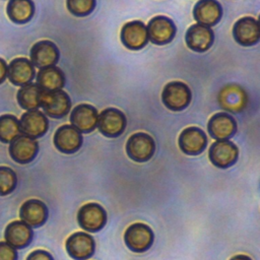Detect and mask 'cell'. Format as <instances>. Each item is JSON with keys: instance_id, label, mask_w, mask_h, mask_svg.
Instances as JSON below:
<instances>
[{"instance_id": "cell-1", "label": "cell", "mask_w": 260, "mask_h": 260, "mask_svg": "<svg viewBox=\"0 0 260 260\" xmlns=\"http://www.w3.org/2000/svg\"><path fill=\"white\" fill-rule=\"evenodd\" d=\"M40 102L45 114L55 119H59L67 115L71 108L70 98L62 89L49 91L42 90Z\"/></svg>"}, {"instance_id": "cell-2", "label": "cell", "mask_w": 260, "mask_h": 260, "mask_svg": "<svg viewBox=\"0 0 260 260\" xmlns=\"http://www.w3.org/2000/svg\"><path fill=\"white\" fill-rule=\"evenodd\" d=\"M155 151V142L153 138L144 132L132 134L126 143V152L128 156L137 162L147 161L152 157Z\"/></svg>"}, {"instance_id": "cell-3", "label": "cell", "mask_w": 260, "mask_h": 260, "mask_svg": "<svg viewBox=\"0 0 260 260\" xmlns=\"http://www.w3.org/2000/svg\"><path fill=\"white\" fill-rule=\"evenodd\" d=\"M191 90L181 81H171L162 89L161 100L164 105L172 111H182L191 102Z\"/></svg>"}, {"instance_id": "cell-4", "label": "cell", "mask_w": 260, "mask_h": 260, "mask_svg": "<svg viewBox=\"0 0 260 260\" xmlns=\"http://www.w3.org/2000/svg\"><path fill=\"white\" fill-rule=\"evenodd\" d=\"M153 232L145 223L135 222L127 228L124 234L126 246L133 252L142 253L148 250L153 243Z\"/></svg>"}, {"instance_id": "cell-5", "label": "cell", "mask_w": 260, "mask_h": 260, "mask_svg": "<svg viewBox=\"0 0 260 260\" xmlns=\"http://www.w3.org/2000/svg\"><path fill=\"white\" fill-rule=\"evenodd\" d=\"M77 220L83 230L94 233L105 226L107 222V213L102 205L95 202H89L79 208Z\"/></svg>"}, {"instance_id": "cell-6", "label": "cell", "mask_w": 260, "mask_h": 260, "mask_svg": "<svg viewBox=\"0 0 260 260\" xmlns=\"http://www.w3.org/2000/svg\"><path fill=\"white\" fill-rule=\"evenodd\" d=\"M126 123V117L122 111L115 108H108L99 115L96 127L103 135L114 138L124 132Z\"/></svg>"}, {"instance_id": "cell-7", "label": "cell", "mask_w": 260, "mask_h": 260, "mask_svg": "<svg viewBox=\"0 0 260 260\" xmlns=\"http://www.w3.org/2000/svg\"><path fill=\"white\" fill-rule=\"evenodd\" d=\"M18 121L20 133L34 139L42 137L49 128L48 118L40 110L26 111Z\"/></svg>"}, {"instance_id": "cell-8", "label": "cell", "mask_w": 260, "mask_h": 260, "mask_svg": "<svg viewBox=\"0 0 260 260\" xmlns=\"http://www.w3.org/2000/svg\"><path fill=\"white\" fill-rule=\"evenodd\" d=\"M66 251L75 260H86L94 253V240L86 233L77 232L68 237L65 243Z\"/></svg>"}, {"instance_id": "cell-9", "label": "cell", "mask_w": 260, "mask_h": 260, "mask_svg": "<svg viewBox=\"0 0 260 260\" xmlns=\"http://www.w3.org/2000/svg\"><path fill=\"white\" fill-rule=\"evenodd\" d=\"M239 150L235 143L230 140H216L209 148V159L217 168L226 169L238 159Z\"/></svg>"}, {"instance_id": "cell-10", "label": "cell", "mask_w": 260, "mask_h": 260, "mask_svg": "<svg viewBox=\"0 0 260 260\" xmlns=\"http://www.w3.org/2000/svg\"><path fill=\"white\" fill-rule=\"evenodd\" d=\"M146 28L148 39L155 45L170 43L176 34V26L173 20L164 15H157L151 18Z\"/></svg>"}, {"instance_id": "cell-11", "label": "cell", "mask_w": 260, "mask_h": 260, "mask_svg": "<svg viewBox=\"0 0 260 260\" xmlns=\"http://www.w3.org/2000/svg\"><path fill=\"white\" fill-rule=\"evenodd\" d=\"M38 151V141L23 134H20L14 138L9 145V154L11 158L21 165L32 161L37 156Z\"/></svg>"}, {"instance_id": "cell-12", "label": "cell", "mask_w": 260, "mask_h": 260, "mask_svg": "<svg viewBox=\"0 0 260 260\" xmlns=\"http://www.w3.org/2000/svg\"><path fill=\"white\" fill-rule=\"evenodd\" d=\"M233 35L236 42L242 46L256 45L260 40L259 21L251 16H245L236 21Z\"/></svg>"}, {"instance_id": "cell-13", "label": "cell", "mask_w": 260, "mask_h": 260, "mask_svg": "<svg viewBox=\"0 0 260 260\" xmlns=\"http://www.w3.org/2000/svg\"><path fill=\"white\" fill-rule=\"evenodd\" d=\"M248 98L245 90L237 84H226L218 93V104L228 112L239 113L246 108Z\"/></svg>"}, {"instance_id": "cell-14", "label": "cell", "mask_w": 260, "mask_h": 260, "mask_svg": "<svg viewBox=\"0 0 260 260\" xmlns=\"http://www.w3.org/2000/svg\"><path fill=\"white\" fill-rule=\"evenodd\" d=\"M121 41L130 50H140L148 42L146 25L140 20H132L125 23L121 30Z\"/></svg>"}, {"instance_id": "cell-15", "label": "cell", "mask_w": 260, "mask_h": 260, "mask_svg": "<svg viewBox=\"0 0 260 260\" xmlns=\"http://www.w3.org/2000/svg\"><path fill=\"white\" fill-rule=\"evenodd\" d=\"M59 49L49 40L37 42L31 47L29 53L30 62L38 68L55 66L59 60Z\"/></svg>"}, {"instance_id": "cell-16", "label": "cell", "mask_w": 260, "mask_h": 260, "mask_svg": "<svg viewBox=\"0 0 260 260\" xmlns=\"http://www.w3.org/2000/svg\"><path fill=\"white\" fill-rule=\"evenodd\" d=\"M54 144L63 153H74L82 145L81 132L72 125H63L55 132Z\"/></svg>"}, {"instance_id": "cell-17", "label": "cell", "mask_w": 260, "mask_h": 260, "mask_svg": "<svg viewBox=\"0 0 260 260\" xmlns=\"http://www.w3.org/2000/svg\"><path fill=\"white\" fill-rule=\"evenodd\" d=\"M207 144V137L203 130L191 126L184 129L179 136V146L181 150L188 155H197L201 153Z\"/></svg>"}, {"instance_id": "cell-18", "label": "cell", "mask_w": 260, "mask_h": 260, "mask_svg": "<svg viewBox=\"0 0 260 260\" xmlns=\"http://www.w3.org/2000/svg\"><path fill=\"white\" fill-rule=\"evenodd\" d=\"M99 114L94 107L88 104L76 106L70 115V122L79 132L89 133L98 126Z\"/></svg>"}, {"instance_id": "cell-19", "label": "cell", "mask_w": 260, "mask_h": 260, "mask_svg": "<svg viewBox=\"0 0 260 260\" xmlns=\"http://www.w3.org/2000/svg\"><path fill=\"white\" fill-rule=\"evenodd\" d=\"M210 136L216 140H228L237 130L236 120L225 112L214 114L207 125Z\"/></svg>"}, {"instance_id": "cell-20", "label": "cell", "mask_w": 260, "mask_h": 260, "mask_svg": "<svg viewBox=\"0 0 260 260\" xmlns=\"http://www.w3.org/2000/svg\"><path fill=\"white\" fill-rule=\"evenodd\" d=\"M214 35L209 26L196 23L191 25L186 32V44L194 52L207 51L213 43Z\"/></svg>"}, {"instance_id": "cell-21", "label": "cell", "mask_w": 260, "mask_h": 260, "mask_svg": "<svg viewBox=\"0 0 260 260\" xmlns=\"http://www.w3.org/2000/svg\"><path fill=\"white\" fill-rule=\"evenodd\" d=\"M36 76L35 66L30 60L19 57L13 59L7 66V77L9 81L17 86L31 82Z\"/></svg>"}, {"instance_id": "cell-22", "label": "cell", "mask_w": 260, "mask_h": 260, "mask_svg": "<svg viewBox=\"0 0 260 260\" xmlns=\"http://www.w3.org/2000/svg\"><path fill=\"white\" fill-rule=\"evenodd\" d=\"M31 228L22 220H14L10 222L4 232V238L8 245L14 249H22L26 247L32 240Z\"/></svg>"}, {"instance_id": "cell-23", "label": "cell", "mask_w": 260, "mask_h": 260, "mask_svg": "<svg viewBox=\"0 0 260 260\" xmlns=\"http://www.w3.org/2000/svg\"><path fill=\"white\" fill-rule=\"evenodd\" d=\"M20 219L32 228L43 225L48 218V208L46 204L38 199L25 201L19 210Z\"/></svg>"}, {"instance_id": "cell-24", "label": "cell", "mask_w": 260, "mask_h": 260, "mask_svg": "<svg viewBox=\"0 0 260 260\" xmlns=\"http://www.w3.org/2000/svg\"><path fill=\"white\" fill-rule=\"evenodd\" d=\"M193 13L198 23L212 26L220 20L222 9L217 0H199L195 4Z\"/></svg>"}, {"instance_id": "cell-25", "label": "cell", "mask_w": 260, "mask_h": 260, "mask_svg": "<svg viewBox=\"0 0 260 260\" xmlns=\"http://www.w3.org/2000/svg\"><path fill=\"white\" fill-rule=\"evenodd\" d=\"M37 84L42 90H57L65 85V75L57 66L40 68L37 73Z\"/></svg>"}, {"instance_id": "cell-26", "label": "cell", "mask_w": 260, "mask_h": 260, "mask_svg": "<svg viewBox=\"0 0 260 260\" xmlns=\"http://www.w3.org/2000/svg\"><path fill=\"white\" fill-rule=\"evenodd\" d=\"M6 12L11 21L18 24L26 23L35 14V4L32 0H9Z\"/></svg>"}, {"instance_id": "cell-27", "label": "cell", "mask_w": 260, "mask_h": 260, "mask_svg": "<svg viewBox=\"0 0 260 260\" xmlns=\"http://www.w3.org/2000/svg\"><path fill=\"white\" fill-rule=\"evenodd\" d=\"M41 93L42 89L37 83H27L20 86L17 91L18 105L24 110H38L41 107Z\"/></svg>"}, {"instance_id": "cell-28", "label": "cell", "mask_w": 260, "mask_h": 260, "mask_svg": "<svg viewBox=\"0 0 260 260\" xmlns=\"http://www.w3.org/2000/svg\"><path fill=\"white\" fill-rule=\"evenodd\" d=\"M20 135L19 121L10 114L0 116V141L10 143L14 138Z\"/></svg>"}, {"instance_id": "cell-29", "label": "cell", "mask_w": 260, "mask_h": 260, "mask_svg": "<svg viewBox=\"0 0 260 260\" xmlns=\"http://www.w3.org/2000/svg\"><path fill=\"white\" fill-rule=\"evenodd\" d=\"M17 178L14 171L8 167L0 166V196L10 194L16 187Z\"/></svg>"}, {"instance_id": "cell-30", "label": "cell", "mask_w": 260, "mask_h": 260, "mask_svg": "<svg viewBox=\"0 0 260 260\" xmlns=\"http://www.w3.org/2000/svg\"><path fill=\"white\" fill-rule=\"evenodd\" d=\"M95 0H66L68 10L76 16H85L95 7Z\"/></svg>"}, {"instance_id": "cell-31", "label": "cell", "mask_w": 260, "mask_h": 260, "mask_svg": "<svg viewBox=\"0 0 260 260\" xmlns=\"http://www.w3.org/2000/svg\"><path fill=\"white\" fill-rule=\"evenodd\" d=\"M0 260H17L16 250L6 242H0Z\"/></svg>"}, {"instance_id": "cell-32", "label": "cell", "mask_w": 260, "mask_h": 260, "mask_svg": "<svg viewBox=\"0 0 260 260\" xmlns=\"http://www.w3.org/2000/svg\"><path fill=\"white\" fill-rule=\"evenodd\" d=\"M26 260H54L52 255L45 250H36L31 252Z\"/></svg>"}, {"instance_id": "cell-33", "label": "cell", "mask_w": 260, "mask_h": 260, "mask_svg": "<svg viewBox=\"0 0 260 260\" xmlns=\"http://www.w3.org/2000/svg\"><path fill=\"white\" fill-rule=\"evenodd\" d=\"M7 77V64L4 59L0 58V84L5 81Z\"/></svg>"}, {"instance_id": "cell-34", "label": "cell", "mask_w": 260, "mask_h": 260, "mask_svg": "<svg viewBox=\"0 0 260 260\" xmlns=\"http://www.w3.org/2000/svg\"><path fill=\"white\" fill-rule=\"evenodd\" d=\"M230 260H252V259L249 256H247V255L239 254V255H236V256L232 257Z\"/></svg>"}]
</instances>
